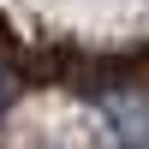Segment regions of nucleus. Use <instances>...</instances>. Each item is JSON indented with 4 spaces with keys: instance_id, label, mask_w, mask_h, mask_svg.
I'll list each match as a JSON object with an SVG mask.
<instances>
[{
    "instance_id": "f257e3e1",
    "label": "nucleus",
    "mask_w": 149,
    "mask_h": 149,
    "mask_svg": "<svg viewBox=\"0 0 149 149\" xmlns=\"http://www.w3.org/2000/svg\"><path fill=\"white\" fill-rule=\"evenodd\" d=\"M102 119L119 143L131 149H149V95H107L102 102Z\"/></svg>"
}]
</instances>
